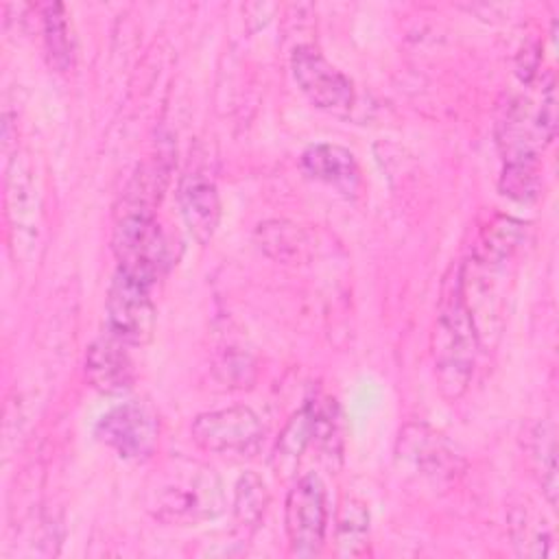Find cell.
Instances as JSON below:
<instances>
[{
	"instance_id": "9a60e30c",
	"label": "cell",
	"mask_w": 559,
	"mask_h": 559,
	"mask_svg": "<svg viewBox=\"0 0 559 559\" xmlns=\"http://www.w3.org/2000/svg\"><path fill=\"white\" fill-rule=\"evenodd\" d=\"M41 26L50 66H55L59 72L70 70L74 63V37L63 4H46L41 9Z\"/></svg>"
},
{
	"instance_id": "44dd1931",
	"label": "cell",
	"mask_w": 559,
	"mask_h": 559,
	"mask_svg": "<svg viewBox=\"0 0 559 559\" xmlns=\"http://www.w3.org/2000/svg\"><path fill=\"white\" fill-rule=\"evenodd\" d=\"M260 236V247H264V251H269L271 247H277L280 260H288L290 255H297V247H299V229L293 225H286L284 221H271L260 225L258 229ZM273 253V258H275Z\"/></svg>"
},
{
	"instance_id": "5bb4252c",
	"label": "cell",
	"mask_w": 559,
	"mask_h": 559,
	"mask_svg": "<svg viewBox=\"0 0 559 559\" xmlns=\"http://www.w3.org/2000/svg\"><path fill=\"white\" fill-rule=\"evenodd\" d=\"M509 528L513 546L526 557H546L550 550L552 533L544 515H539L533 504H518L509 513Z\"/></svg>"
},
{
	"instance_id": "8fae6325",
	"label": "cell",
	"mask_w": 559,
	"mask_h": 559,
	"mask_svg": "<svg viewBox=\"0 0 559 559\" xmlns=\"http://www.w3.org/2000/svg\"><path fill=\"white\" fill-rule=\"evenodd\" d=\"M85 378L107 395L127 391L133 384V362L124 343L114 334L96 338L85 352Z\"/></svg>"
},
{
	"instance_id": "52a82bcc",
	"label": "cell",
	"mask_w": 559,
	"mask_h": 559,
	"mask_svg": "<svg viewBox=\"0 0 559 559\" xmlns=\"http://www.w3.org/2000/svg\"><path fill=\"white\" fill-rule=\"evenodd\" d=\"M284 524L293 555L314 557L321 552L328 528V504L325 487L317 474L301 476L288 491Z\"/></svg>"
},
{
	"instance_id": "277c9868",
	"label": "cell",
	"mask_w": 559,
	"mask_h": 559,
	"mask_svg": "<svg viewBox=\"0 0 559 559\" xmlns=\"http://www.w3.org/2000/svg\"><path fill=\"white\" fill-rule=\"evenodd\" d=\"M153 282L118 269L107 293V328L109 334L124 345H144L155 330Z\"/></svg>"
},
{
	"instance_id": "ffe728a7",
	"label": "cell",
	"mask_w": 559,
	"mask_h": 559,
	"mask_svg": "<svg viewBox=\"0 0 559 559\" xmlns=\"http://www.w3.org/2000/svg\"><path fill=\"white\" fill-rule=\"evenodd\" d=\"M269 504V489L255 472H245L234 487V518L240 526L253 528Z\"/></svg>"
},
{
	"instance_id": "6da1fadb",
	"label": "cell",
	"mask_w": 559,
	"mask_h": 559,
	"mask_svg": "<svg viewBox=\"0 0 559 559\" xmlns=\"http://www.w3.org/2000/svg\"><path fill=\"white\" fill-rule=\"evenodd\" d=\"M159 168H140L129 181L116 210L111 247L118 269L157 282L170 262L166 236L155 216L159 197Z\"/></svg>"
},
{
	"instance_id": "ac0fdd59",
	"label": "cell",
	"mask_w": 559,
	"mask_h": 559,
	"mask_svg": "<svg viewBox=\"0 0 559 559\" xmlns=\"http://www.w3.org/2000/svg\"><path fill=\"white\" fill-rule=\"evenodd\" d=\"M542 190V168L537 155L504 159L500 175V192L513 201L531 203Z\"/></svg>"
},
{
	"instance_id": "2e32d148",
	"label": "cell",
	"mask_w": 559,
	"mask_h": 559,
	"mask_svg": "<svg viewBox=\"0 0 559 559\" xmlns=\"http://www.w3.org/2000/svg\"><path fill=\"white\" fill-rule=\"evenodd\" d=\"M369 537V509L362 500L347 496L341 502L336 518V546L338 555L356 557L367 548Z\"/></svg>"
},
{
	"instance_id": "e0dca14e",
	"label": "cell",
	"mask_w": 559,
	"mask_h": 559,
	"mask_svg": "<svg viewBox=\"0 0 559 559\" xmlns=\"http://www.w3.org/2000/svg\"><path fill=\"white\" fill-rule=\"evenodd\" d=\"M524 225L513 221V218H496L480 236L478 249H476V260L483 266H496L507 262L513 251L520 247L522 236H524Z\"/></svg>"
},
{
	"instance_id": "3957f363",
	"label": "cell",
	"mask_w": 559,
	"mask_h": 559,
	"mask_svg": "<svg viewBox=\"0 0 559 559\" xmlns=\"http://www.w3.org/2000/svg\"><path fill=\"white\" fill-rule=\"evenodd\" d=\"M151 513L164 524H201L225 509V493L218 474L197 461H173L164 467L151 489Z\"/></svg>"
},
{
	"instance_id": "9c48e42d",
	"label": "cell",
	"mask_w": 559,
	"mask_h": 559,
	"mask_svg": "<svg viewBox=\"0 0 559 559\" xmlns=\"http://www.w3.org/2000/svg\"><path fill=\"white\" fill-rule=\"evenodd\" d=\"M177 201L190 234L201 245L210 242L221 221V197L214 179L201 168L188 170L179 181Z\"/></svg>"
},
{
	"instance_id": "ba28073f",
	"label": "cell",
	"mask_w": 559,
	"mask_h": 559,
	"mask_svg": "<svg viewBox=\"0 0 559 559\" xmlns=\"http://www.w3.org/2000/svg\"><path fill=\"white\" fill-rule=\"evenodd\" d=\"M290 70L297 87L314 107L343 114L354 105L352 81L314 46H297L290 57Z\"/></svg>"
},
{
	"instance_id": "d6986e66",
	"label": "cell",
	"mask_w": 559,
	"mask_h": 559,
	"mask_svg": "<svg viewBox=\"0 0 559 559\" xmlns=\"http://www.w3.org/2000/svg\"><path fill=\"white\" fill-rule=\"evenodd\" d=\"M533 469L539 478V485L544 489V496L550 507L557 504V443H555V430L548 424H537L531 432L528 443Z\"/></svg>"
},
{
	"instance_id": "5b68a950",
	"label": "cell",
	"mask_w": 559,
	"mask_h": 559,
	"mask_svg": "<svg viewBox=\"0 0 559 559\" xmlns=\"http://www.w3.org/2000/svg\"><path fill=\"white\" fill-rule=\"evenodd\" d=\"M264 424L249 406H227L194 417L190 426L192 441L214 454H253L264 439Z\"/></svg>"
},
{
	"instance_id": "30bf717a",
	"label": "cell",
	"mask_w": 559,
	"mask_h": 559,
	"mask_svg": "<svg viewBox=\"0 0 559 559\" xmlns=\"http://www.w3.org/2000/svg\"><path fill=\"white\" fill-rule=\"evenodd\" d=\"M397 456L413 465L424 478L452 476L459 469V456L448 448L443 437L424 424H408L400 432Z\"/></svg>"
},
{
	"instance_id": "7c38bea8",
	"label": "cell",
	"mask_w": 559,
	"mask_h": 559,
	"mask_svg": "<svg viewBox=\"0 0 559 559\" xmlns=\"http://www.w3.org/2000/svg\"><path fill=\"white\" fill-rule=\"evenodd\" d=\"M301 168L314 181L352 194L360 186V168L354 153L341 144L319 142L301 153Z\"/></svg>"
},
{
	"instance_id": "8992f818",
	"label": "cell",
	"mask_w": 559,
	"mask_h": 559,
	"mask_svg": "<svg viewBox=\"0 0 559 559\" xmlns=\"http://www.w3.org/2000/svg\"><path fill=\"white\" fill-rule=\"evenodd\" d=\"M94 435L120 459L140 463L151 459L157 448L159 421L148 404L122 402L100 415Z\"/></svg>"
},
{
	"instance_id": "4fadbf2b",
	"label": "cell",
	"mask_w": 559,
	"mask_h": 559,
	"mask_svg": "<svg viewBox=\"0 0 559 559\" xmlns=\"http://www.w3.org/2000/svg\"><path fill=\"white\" fill-rule=\"evenodd\" d=\"M314 441V404H306L299 408L288 424L284 426L275 452H273V469L277 476H290L306 452V448Z\"/></svg>"
},
{
	"instance_id": "7a4b0ae2",
	"label": "cell",
	"mask_w": 559,
	"mask_h": 559,
	"mask_svg": "<svg viewBox=\"0 0 559 559\" xmlns=\"http://www.w3.org/2000/svg\"><path fill=\"white\" fill-rule=\"evenodd\" d=\"M437 386L445 400H459L474 376L478 358V330L467 304L463 266H452L445 275L430 338Z\"/></svg>"
}]
</instances>
